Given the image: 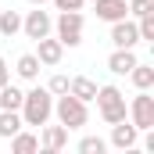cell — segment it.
Listing matches in <instances>:
<instances>
[{"mask_svg": "<svg viewBox=\"0 0 154 154\" xmlns=\"http://www.w3.org/2000/svg\"><path fill=\"white\" fill-rule=\"evenodd\" d=\"M18 115H22L25 125H36V129H39L43 122H50V115H54V93H50L47 86H32V90H25Z\"/></svg>", "mask_w": 154, "mask_h": 154, "instance_id": "obj_1", "label": "cell"}, {"mask_svg": "<svg viewBox=\"0 0 154 154\" xmlns=\"http://www.w3.org/2000/svg\"><path fill=\"white\" fill-rule=\"evenodd\" d=\"M54 115H57V122L72 133V129H82V125H86L90 111H86V100H79L72 93H57V97H54Z\"/></svg>", "mask_w": 154, "mask_h": 154, "instance_id": "obj_2", "label": "cell"}, {"mask_svg": "<svg viewBox=\"0 0 154 154\" xmlns=\"http://www.w3.org/2000/svg\"><path fill=\"white\" fill-rule=\"evenodd\" d=\"M97 111H100V118L108 122V125H115V122H122L125 118V93L118 90V86H97Z\"/></svg>", "mask_w": 154, "mask_h": 154, "instance_id": "obj_3", "label": "cell"}, {"mask_svg": "<svg viewBox=\"0 0 154 154\" xmlns=\"http://www.w3.org/2000/svg\"><path fill=\"white\" fill-rule=\"evenodd\" d=\"M54 29L65 47H79L82 43V11H61L54 18Z\"/></svg>", "mask_w": 154, "mask_h": 154, "instance_id": "obj_4", "label": "cell"}, {"mask_svg": "<svg viewBox=\"0 0 154 154\" xmlns=\"http://www.w3.org/2000/svg\"><path fill=\"white\" fill-rule=\"evenodd\" d=\"M129 122L143 133V129H154V97H151V90H140L136 97H133V104H129Z\"/></svg>", "mask_w": 154, "mask_h": 154, "instance_id": "obj_5", "label": "cell"}, {"mask_svg": "<svg viewBox=\"0 0 154 154\" xmlns=\"http://www.w3.org/2000/svg\"><path fill=\"white\" fill-rule=\"evenodd\" d=\"M50 29H54V18L43 11V4H36V11H29L25 18H22V32L29 39H43L50 36Z\"/></svg>", "mask_w": 154, "mask_h": 154, "instance_id": "obj_6", "label": "cell"}, {"mask_svg": "<svg viewBox=\"0 0 154 154\" xmlns=\"http://www.w3.org/2000/svg\"><path fill=\"white\" fill-rule=\"evenodd\" d=\"M136 143H140V129H136L133 122L122 118V122L111 125V147H115V151H133Z\"/></svg>", "mask_w": 154, "mask_h": 154, "instance_id": "obj_7", "label": "cell"}, {"mask_svg": "<svg viewBox=\"0 0 154 154\" xmlns=\"http://www.w3.org/2000/svg\"><path fill=\"white\" fill-rule=\"evenodd\" d=\"M36 57H39V65H47V68L61 65V57H65V43H61L57 36H43V39H36Z\"/></svg>", "mask_w": 154, "mask_h": 154, "instance_id": "obj_8", "label": "cell"}, {"mask_svg": "<svg viewBox=\"0 0 154 154\" xmlns=\"http://www.w3.org/2000/svg\"><path fill=\"white\" fill-rule=\"evenodd\" d=\"M39 147H43V151H65V147H68V129H65V125H61V122H57V125H47V122H43V136H39Z\"/></svg>", "mask_w": 154, "mask_h": 154, "instance_id": "obj_9", "label": "cell"}, {"mask_svg": "<svg viewBox=\"0 0 154 154\" xmlns=\"http://www.w3.org/2000/svg\"><path fill=\"white\" fill-rule=\"evenodd\" d=\"M111 43H115V47H136V43H140L136 22H129V18H118V22H111Z\"/></svg>", "mask_w": 154, "mask_h": 154, "instance_id": "obj_10", "label": "cell"}, {"mask_svg": "<svg viewBox=\"0 0 154 154\" xmlns=\"http://www.w3.org/2000/svg\"><path fill=\"white\" fill-rule=\"evenodd\" d=\"M97 18L100 22H118V18H129V0H97Z\"/></svg>", "mask_w": 154, "mask_h": 154, "instance_id": "obj_11", "label": "cell"}, {"mask_svg": "<svg viewBox=\"0 0 154 154\" xmlns=\"http://www.w3.org/2000/svg\"><path fill=\"white\" fill-rule=\"evenodd\" d=\"M136 65V54H133V47H115V54L108 57V68L115 72V75H129V68Z\"/></svg>", "mask_w": 154, "mask_h": 154, "instance_id": "obj_12", "label": "cell"}, {"mask_svg": "<svg viewBox=\"0 0 154 154\" xmlns=\"http://www.w3.org/2000/svg\"><path fill=\"white\" fill-rule=\"evenodd\" d=\"M39 68H43V65H39L36 54H22V57L14 61V72H18V79H25V82H36V79H39Z\"/></svg>", "mask_w": 154, "mask_h": 154, "instance_id": "obj_13", "label": "cell"}, {"mask_svg": "<svg viewBox=\"0 0 154 154\" xmlns=\"http://www.w3.org/2000/svg\"><path fill=\"white\" fill-rule=\"evenodd\" d=\"M68 93L90 104V100L97 97V82H93V79H86V75H75V79H68Z\"/></svg>", "mask_w": 154, "mask_h": 154, "instance_id": "obj_14", "label": "cell"}, {"mask_svg": "<svg viewBox=\"0 0 154 154\" xmlns=\"http://www.w3.org/2000/svg\"><path fill=\"white\" fill-rule=\"evenodd\" d=\"M11 151L14 154H32V151H39V136L36 133H25V125L11 136Z\"/></svg>", "mask_w": 154, "mask_h": 154, "instance_id": "obj_15", "label": "cell"}, {"mask_svg": "<svg viewBox=\"0 0 154 154\" xmlns=\"http://www.w3.org/2000/svg\"><path fill=\"white\" fill-rule=\"evenodd\" d=\"M25 122H22V115L18 111H7V108H0V140H11L18 129H22Z\"/></svg>", "mask_w": 154, "mask_h": 154, "instance_id": "obj_16", "label": "cell"}, {"mask_svg": "<svg viewBox=\"0 0 154 154\" xmlns=\"http://www.w3.org/2000/svg\"><path fill=\"white\" fill-rule=\"evenodd\" d=\"M129 79H133V86H136V90H151V86H154V68L136 61V65L129 68Z\"/></svg>", "mask_w": 154, "mask_h": 154, "instance_id": "obj_17", "label": "cell"}, {"mask_svg": "<svg viewBox=\"0 0 154 154\" xmlns=\"http://www.w3.org/2000/svg\"><path fill=\"white\" fill-rule=\"evenodd\" d=\"M22 97H25V90H18V86H11V82L0 86V108L18 111V108H22Z\"/></svg>", "mask_w": 154, "mask_h": 154, "instance_id": "obj_18", "label": "cell"}, {"mask_svg": "<svg viewBox=\"0 0 154 154\" xmlns=\"http://www.w3.org/2000/svg\"><path fill=\"white\" fill-rule=\"evenodd\" d=\"M18 32H22V14H18V11H4V7H0V36H18Z\"/></svg>", "mask_w": 154, "mask_h": 154, "instance_id": "obj_19", "label": "cell"}, {"mask_svg": "<svg viewBox=\"0 0 154 154\" xmlns=\"http://www.w3.org/2000/svg\"><path fill=\"white\" fill-rule=\"evenodd\" d=\"M108 151V140H100V136H82L79 140V154H104Z\"/></svg>", "mask_w": 154, "mask_h": 154, "instance_id": "obj_20", "label": "cell"}, {"mask_svg": "<svg viewBox=\"0 0 154 154\" xmlns=\"http://www.w3.org/2000/svg\"><path fill=\"white\" fill-rule=\"evenodd\" d=\"M136 32H140V39H154V11L136 18Z\"/></svg>", "mask_w": 154, "mask_h": 154, "instance_id": "obj_21", "label": "cell"}, {"mask_svg": "<svg viewBox=\"0 0 154 154\" xmlns=\"http://www.w3.org/2000/svg\"><path fill=\"white\" fill-rule=\"evenodd\" d=\"M154 11V0H129V14L133 18H143V14H151Z\"/></svg>", "mask_w": 154, "mask_h": 154, "instance_id": "obj_22", "label": "cell"}, {"mask_svg": "<svg viewBox=\"0 0 154 154\" xmlns=\"http://www.w3.org/2000/svg\"><path fill=\"white\" fill-rule=\"evenodd\" d=\"M47 90L57 97V93H68V75H50V82H47Z\"/></svg>", "mask_w": 154, "mask_h": 154, "instance_id": "obj_23", "label": "cell"}, {"mask_svg": "<svg viewBox=\"0 0 154 154\" xmlns=\"http://www.w3.org/2000/svg\"><path fill=\"white\" fill-rule=\"evenodd\" d=\"M57 11H82V0H54Z\"/></svg>", "mask_w": 154, "mask_h": 154, "instance_id": "obj_24", "label": "cell"}, {"mask_svg": "<svg viewBox=\"0 0 154 154\" xmlns=\"http://www.w3.org/2000/svg\"><path fill=\"white\" fill-rule=\"evenodd\" d=\"M4 82H11V68H7V61L0 57V86H4Z\"/></svg>", "mask_w": 154, "mask_h": 154, "instance_id": "obj_25", "label": "cell"}, {"mask_svg": "<svg viewBox=\"0 0 154 154\" xmlns=\"http://www.w3.org/2000/svg\"><path fill=\"white\" fill-rule=\"evenodd\" d=\"M29 4H32V7H36V4H47V0H29Z\"/></svg>", "mask_w": 154, "mask_h": 154, "instance_id": "obj_26", "label": "cell"}]
</instances>
